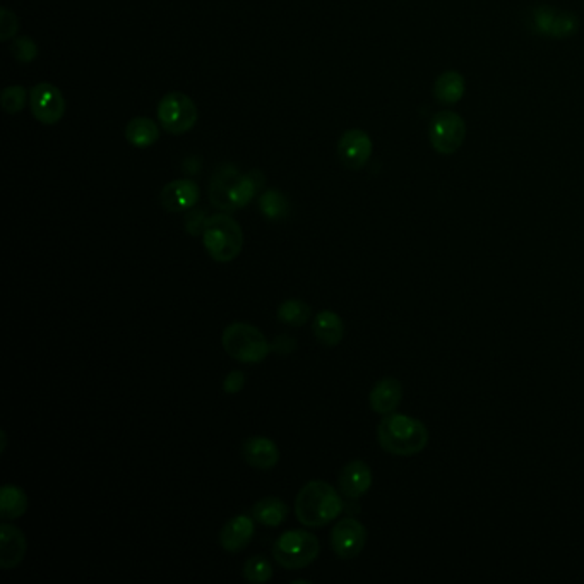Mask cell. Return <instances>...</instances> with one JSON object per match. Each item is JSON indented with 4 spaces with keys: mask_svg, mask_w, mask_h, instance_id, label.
<instances>
[{
    "mask_svg": "<svg viewBox=\"0 0 584 584\" xmlns=\"http://www.w3.org/2000/svg\"><path fill=\"white\" fill-rule=\"evenodd\" d=\"M429 430L419 419L403 413H390L377 427L381 447L394 456L420 455L429 444Z\"/></svg>",
    "mask_w": 584,
    "mask_h": 584,
    "instance_id": "1",
    "label": "cell"
},
{
    "mask_svg": "<svg viewBox=\"0 0 584 584\" xmlns=\"http://www.w3.org/2000/svg\"><path fill=\"white\" fill-rule=\"evenodd\" d=\"M343 511V499L336 488L323 480H312L300 488L295 499V516L307 528H323Z\"/></svg>",
    "mask_w": 584,
    "mask_h": 584,
    "instance_id": "2",
    "label": "cell"
},
{
    "mask_svg": "<svg viewBox=\"0 0 584 584\" xmlns=\"http://www.w3.org/2000/svg\"><path fill=\"white\" fill-rule=\"evenodd\" d=\"M260 187L252 174H240L233 165H221L210 182V201L221 212H235L245 208Z\"/></svg>",
    "mask_w": 584,
    "mask_h": 584,
    "instance_id": "3",
    "label": "cell"
},
{
    "mask_svg": "<svg viewBox=\"0 0 584 584\" xmlns=\"http://www.w3.org/2000/svg\"><path fill=\"white\" fill-rule=\"evenodd\" d=\"M203 244L216 262H231L244 249V231L228 214H212L203 231Z\"/></svg>",
    "mask_w": 584,
    "mask_h": 584,
    "instance_id": "4",
    "label": "cell"
},
{
    "mask_svg": "<svg viewBox=\"0 0 584 584\" xmlns=\"http://www.w3.org/2000/svg\"><path fill=\"white\" fill-rule=\"evenodd\" d=\"M221 344L228 357L242 363H260L271 352V344L260 329L247 323L228 325L223 331Z\"/></svg>",
    "mask_w": 584,
    "mask_h": 584,
    "instance_id": "5",
    "label": "cell"
},
{
    "mask_svg": "<svg viewBox=\"0 0 584 584\" xmlns=\"http://www.w3.org/2000/svg\"><path fill=\"white\" fill-rule=\"evenodd\" d=\"M321 552L317 536L306 530H292L278 536L273 557L281 568L297 570L310 566Z\"/></svg>",
    "mask_w": 584,
    "mask_h": 584,
    "instance_id": "6",
    "label": "cell"
},
{
    "mask_svg": "<svg viewBox=\"0 0 584 584\" xmlns=\"http://www.w3.org/2000/svg\"><path fill=\"white\" fill-rule=\"evenodd\" d=\"M158 120L163 129L174 136H182L194 129L199 112L194 101L187 95L174 91L166 93L158 103Z\"/></svg>",
    "mask_w": 584,
    "mask_h": 584,
    "instance_id": "7",
    "label": "cell"
},
{
    "mask_svg": "<svg viewBox=\"0 0 584 584\" xmlns=\"http://www.w3.org/2000/svg\"><path fill=\"white\" fill-rule=\"evenodd\" d=\"M429 137L438 155H453L465 143L466 124L456 112H438L430 120Z\"/></svg>",
    "mask_w": 584,
    "mask_h": 584,
    "instance_id": "8",
    "label": "cell"
},
{
    "mask_svg": "<svg viewBox=\"0 0 584 584\" xmlns=\"http://www.w3.org/2000/svg\"><path fill=\"white\" fill-rule=\"evenodd\" d=\"M30 107L33 115L43 126H55L64 118L65 98L62 91L52 82H38L30 89Z\"/></svg>",
    "mask_w": 584,
    "mask_h": 584,
    "instance_id": "9",
    "label": "cell"
},
{
    "mask_svg": "<svg viewBox=\"0 0 584 584\" xmlns=\"http://www.w3.org/2000/svg\"><path fill=\"white\" fill-rule=\"evenodd\" d=\"M367 543V530L355 518H343L331 532V547L334 553L344 559L358 557Z\"/></svg>",
    "mask_w": 584,
    "mask_h": 584,
    "instance_id": "10",
    "label": "cell"
},
{
    "mask_svg": "<svg viewBox=\"0 0 584 584\" xmlns=\"http://www.w3.org/2000/svg\"><path fill=\"white\" fill-rule=\"evenodd\" d=\"M372 139L362 129L346 130L338 141V158L350 170H362L372 156Z\"/></svg>",
    "mask_w": 584,
    "mask_h": 584,
    "instance_id": "11",
    "label": "cell"
},
{
    "mask_svg": "<svg viewBox=\"0 0 584 584\" xmlns=\"http://www.w3.org/2000/svg\"><path fill=\"white\" fill-rule=\"evenodd\" d=\"M201 191L194 180H172L160 193L163 210L168 212H187L199 203Z\"/></svg>",
    "mask_w": 584,
    "mask_h": 584,
    "instance_id": "12",
    "label": "cell"
},
{
    "mask_svg": "<svg viewBox=\"0 0 584 584\" xmlns=\"http://www.w3.org/2000/svg\"><path fill=\"white\" fill-rule=\"evenodd\" d=\"M372 470L365 461H350L338 476V487L340 492L352 501H357L362 495H365L372 487Z\"/></svg>",
    "mask_w": 584,
    "mask_h": 584,
    "instance_id": "13",
    "label": "cell"
},
{
    "mask_svg": "<svg viewBox=\"0 0 584 584\" xmlns=\"http://www.w3.org/2000/svg\"><path fill=\"white\" fill-rule=\"evenodd\" d=\"M28 551V542L24 533L13 526L4 523L0 526V568L9 570L16 568Z\"/></svg>",
    "mask_w": 584,
    "mask_h": 584,
    "instance_id": "14",
    "label": "cell"
},
{
    "mask_svg": "<svg viewBox=\"0 0 584 584\" xmlns=\"http://www.w3.org/2000/svg\"><path fill=\"white\" fill-rule=\"evenodd\" d=\"M245 463L258 470H273L279 463V449L277 442L268 438H247L242 444Z\"/></svg>",
    "mask_w": 584,
    "mask_h": 584,
    "instance_id": "15",
    "label": "cell"
},
{
    "mask_svg": "<svg viewBox=\"0 0 584 584\" xmlns=\"http://www.w3.org/2000/svg\"><path fill=\"white\" fill-rule=\"evenodd\" d=\"M254 521H256L254 518L245 516V514H239V516L231 518L220 532V545L227 552L244 551L245 547L250 543L254 532H256Z\"/></svg>",
    "mask_w": 584,
    "mask_h": 584,
    "instance_id": "16",
    "label": "cell"
},
{
    "mask_svg": "<svg viewBox=\"0 0 584 584\" xmlns=\"http://www.w3.org/2000/svg\"><path fill=\"white\" fill-rule=\"evenodd\" d=\"M403 400V386L398 379L384 377L381 379L369 396V403L375 413L379 415H390L392 413Z\"/></svg>",
    "mask_w": 584,
    "mask_h": 584,
    "instance_id": "17",
    "label": "cell"
},
{
    "mask_svg": "<svg viewBox=\"0 0 584 584\" xmlns=\"http://www.w3.org/2000/svg\"><path fill=\"white\" fill-rule=\"evenodd\" d=\"M312 333L321 344L333 348L340 344L344 336L343 319L333 310H321L312 323Z\"/></svg>",
    "mask_w": 584,
    "mask_h": 584,
    "instance_id": "18",
    "label": "cell"
},
{
    "mask_svg": "<svg viewBox=\"0 0 584 584\" xmlns=\"http://www.w3.org/2000/svg\"><path fill=\"white\" fill-rule=\"evenodd\" d=\"M536 28L543 34L564 38L578 30L579 21L574 14H555L551 9L536 11Z\"/></svg>",
    "mask_w": 584,
    "mask_h": 584,
    "instance_id": "19",
    "label": "cell"
},
{
    "mask_svg": "<svg viewBox=\"0 0 584 584\" xmlns=\"http://www.w3.org/2000/svg\"><path fill=\"white\" fill-rule=\"evenodd\" d=\"M252 518L266 528H277L288 518V505L279 497H264L254 504Z\"/></svg>",
    "mask_w": 584,
    "mask_h": 584,
    "instance_id": "20",
    "label": "cell"
},
{
    "mask_svg": "<svg viewBox=\"0 0 584 584\" xmlns=\"http://www.w3.org/2000/svg\"><path fill=\"white\" fill-rule=\"evenodd\" d=\"M126 139L132 146H153L160 139V127L147 117H136L126 126Z\"/></svg>",
    "mask_w": 584,
    "mask_h": 584,
    "instance_id": "21",
    "label": "cell"
},
{
    "mask_svg": "<svg viewBox=\"0 0 584 584\" xmlns=\"http://www.w3.org/2000/svg\"><path fill=\"white\" fill-rule=\"evenodd\" d=\"M465 95V78L457 71H446L434 84V97L438 103L455 105Z\"/></svg>",
    "mask_w": 584,
    "mask_h": 584,
    "instance_id": "22",
    "label": "cell"
},
{
    "mask_svg": "<svg viewBox=\"0 0 584 584\" xmlns=\"http://www.w3.org/2000/svg\"><path fill=\"white\" fill-rule=\"evenodd\" d=\"M28 511V495L16 485H4L0 494L2 520H19Z\"/></svg>",
    "mask_w": 584,
    "mask_h": 584,
    "instance_id": "23",
    "label": "cell"
},
{
    "mask_svg": "<svg viewBox=\"0 0 584 584\" xmlns=\"http://www.w3.org/2000/svg\"><path fill=\"white\" fill-rule=\"evenodd\" d=\"M259 210L268 220L281 221L290 212V203L281 191L269 189L259 197Z\"/></svg>",
    "mask_w": 584,
    "mask_h": 584,
    "instance_id": "24",
    "label": "cell"
},
{
    "mask_svg": "<svg viewBox=\"0 0 584 584\" xmlns=\"http://www.w3.org/2000/svg\"><path fill=\"white\" fill-rule=\"evenodd\" d=\"M312 317V308L302 300H287L278 307V319L283 325L302 327Z\"/></svg>",
    "mask_w": 584,
    "mask_h": 584,
    "instance_id": "25",
    "label": "cell"
},
{
    "mask_svg": "<svg viewBox=\"0 0 584 584\" xmlns=\"http://www.w3.org/2000/svg\"><path fill=\"white\" fill-rule=\"evenodd\" d=\"M275 570L268 559L254 555L244 564V579L249 583L260 584L271 581Z\"/></svg>",
    "mask_w": 584,
    "mask_h": 584,
    "instance_id": "26",
    "label": "cell"
},
{
    "mask_svg": "<svg viewBox=\"0 0 584 584\" xmlns=\"http://www.w3.org/2000/svg\"><path fill=\"white\" fill-rule=\"evenodd\" d=\"M28 103V89L24 86H9L2 91V107L9 115H16Z\"/></svg>",
    "mask_w": 584,
    "mask_h": 584,
    "instance_id": "27",
    "label": "cell"
},
{
    "mask_svg": "<svg viewBox=\"0 0 584 584\" xmlns=\"http://www.w3.org/2000/svg\"><path fill=\"white\" fill-rule=\"evenodd\" d=\"M11 53L19 64H30L38 57V45L30 36H21L11 43Z\"/></svg>",
    "mask_w": 584,
    "mask_h": 584,
    "instance_id": "28",
    "label": "cell"
},
{
    "mask_svg": "<svg viewBox=\"0 0 584 584\" xmlns=\"http://www.w3.org/2000/svg\"><path fill=\"white\" fill-rule=\"evenodd\" d=\"M206 223H208V216L206 212L203 210H189L187 214H185V220H184V227H185V231L193 237H203V231L206 228Z\"/></svg>",
    "mask_w": 584,
    "mask_h": 584,
    "instance_id": "29",
    "label": "cell"
},
{
    "mask_svg": "<svg viewBox=\"0 0 584 584\" xmlns=\"http://www.w3.org/2000/svg\"><path fill=\"white\" fill-rule=\"evenodd\" d=\"M19 23L17 17L13 11H9L7 7L0 9V40L7 42L11 40L17 33Z\"/></svg>",
    "mask_w": 584,
    "mask_h": 584,
    "instance_id": "30",
    "label": "cell"
},
{
    "mask_svg": "<svg viewBox=\"0 0 584 584\" xmlns=\"http://www.w3.org/2000/svg\"><path fill=\"white\" fill-rule=\"evenodd\" d=\"M245 388V373L242 371H231L223 381V391L227 394H239Z\"/></svg>",
    "mask_w": 584,
    "mask_h": 584,
    "instance_id": "31",
    "label": "cell"
},
{
    "mask_svg": "<svg viewBox=\"0 0 584 584\" xmlns=\"http://www.w3.org/2000/svg\"><path fill=\"white\" fill-rule=\"evenodd\" d=\"M295 350H297V341L288 334H279L271 343V352H275L277 355H292Z\"/></svg>",
    "mask_w": 584,
    "mask_h": 584,
    "instance_id": "32",
    "label": "cell"
},
{
    "mask_svg": "<svg viewBox=\"0 0 584 584\" xmlns=\"http://www.w3.org/2000/svg\"><path fill=\"white\" fill-rule=\"evenodd\" d=\"M0 436H2V453H4L5 451V446H7V436H5V432H2Z\"/></svg>",
    "mask_w": 584,
    "mask_h": 584,
    "instance_id": "33",
    "label": "cell"
}]
</instances>
